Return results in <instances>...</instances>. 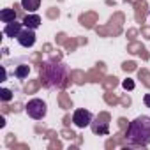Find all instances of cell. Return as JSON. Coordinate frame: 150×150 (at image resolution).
Here are the masks:
<instances>
[{"mask_svg":"<svg viewBox=\"0 0 150 150\" xmlns=\"http://www.w3.org/2000/svg\"><path fill=\"white\" fill-rule=\"evenodd\" d=\"M41 80L48 88H64L67 83V69L60 60L51 58L41 65Z\"/></svg>","mask_w":150,"mask_h":150,"instance_id":"cell-1","label":"cell"},{"mask_svg":"<svg viewBox=\"0 0 150 150\" xmlns=\"http://www.w3.org/2000/svg\"><path fill=\"white\" fill-rule=\"evenodd\" d=\"M127 145L131 146H148L150 145V117L139 115L127 125L125 132Z\"/></svg>","mask_w":150,"mask_h":150,"instance_id":"cell-2","label":"cell"},{"mask_svg":"<svg viewBox=\"0 0 150 150\" xmlns=\"http://www.w3.org/2000/svg\"><path fill=\"white\" fill-rule=\"evenodd\" d=\"M25 111H27V115L30 118L42 120L46 117V113H48V106H46V103L42 99H30L27 103V106H25Z\"/></svg>","mask_w":150,"mask_h":150,"instance_id":"cell-3","label":"cell"},{"mask_svg":"<svg viewBox=\"0 0 150 150\" xmlns=\"http://www.w3.org/2000/svg\"><path fill=\"white\" fill-rule=\"evenodd\" d=\"M92 120H94V117H92V113L88 110L80 108V110H76L72 113V124L76 127H80V129H85L87 125H90Z\"/></svg>","mask_w":150,"mask_h":150,"instance_id":"cell-4","label":"cell"},{"mask_svg":"<svg viewBox=\"0 0 150 150\" xmlns=\"http://www.w3.org/2000/svg\"><path fill=\"white\" fill-rule=\"evenodd\" d=\"M16 39H18V42H20L23 48H32V46L35 44V32H34L32 28H23L21 34H20Z\"/></svg>","mask_w":150,"mask_h":150,"instance_id":"cell-5","label":"cell"},{"mask_svg":"<svg viewBox=\"0 0 150 150\" xmlns=\"http://www.w3.org/2000/svg\"><path fill=\"white\" fill-rule=\"evenodd\" d=\"M23 23H18L16 20L14 21H11V23H6V27H4V35H7V37H11V39H14V37H18L20 34H21V30H23Z\"/></svg>","mask_w":150,"mask_h":150,"instance_id":"cell-6","label":"cell"},{"mask_svg":"<svg viewBox=\"0 0 150 150\" xmlns=\"http://www.w3.org/2000/svg\"><path fill=\"white\" fill-rule=\"evenodd\" d=\"M21 23L25 25V28H32V30H35V28L41 27V16L35 14V13H28V14L23 18Z\"/></svg>","mask_w":150,"mask_h":150,"instance_id":"cell-7","label":"cell"},{"mask_svg":"<svg viewBox=\"0 0 150 150\" xmlns=\"http://www.w3.org/2000/svg\"><path fill=\"white\" fill-rule=\"evenodd\" d=\"M92 131H94V134H108L110 132V127H108V122H101L99 124V118L94 122L92 120Z\"/></svg>","mask_w":150,"mask_h":150,"instance_id":"cell-8","label":"cell"},{"mask_svg":"<svg viewBox=\"0 0 150 150\" xmlns=\"http://www.w3.org/2000/svg\"><path fill=\"white\" fill-rule=\"evenodd\" d=\"M41 6V0H21V7L28 13H35Z\"/></svg>","mask_w":150,"mask_h":150,"instance_id":"cell-9","label":"cell"},{"mask_svg":"<svg viewBox=\"0 0 150 150\" xmlns=\"http://www.w3.org/2000/svg\"><path fill=\"white\" fill-rule=\"evenodd\" d=\"M0 20L4 23H11L16 20V11L14 9H2L0 11Z\"/></svg>","mask_w":150,"mask_h":150,"instance_id":"cell-10","label":"cell"},{"mask_svg":"<svg viewBox=\"0 0 150 150\" xmlns=\"http://www.w3.org/2000/svg\"><path fill=\"white\" fill-rule=\"evenodd\" d=\"M28 74H30V65H18V67L14 69V76H16L18 80H25Z\"/></svg>","mask_w":150,"mask_h":150,"instance_id":"cell-11","label":"cell"},{"mask_svg":"<svg viewBox=\"0 0 150 150\" xmlns=\"http://www.w3.org/2000/svg\"><path fill=\"white\" fill-rule=\"evenodd\" d=\"M0 99H2L4 103H9L13 99V92L9 88H2V90H0Z\"/></svg>","mask_w":150,"mask_h":150,"instance_id":"cell-12","label":"cell"},{"mask_svg":"<svg viewBox=\"0 0 150 150\" xmlns=\"http://www.w3.org/2000/svg\"><path fill=\"white\" fill-rule=\"evenodd\" d=\"M122 87H124L125 90H132V88H134V81L127 78V80H124V81H122Z\"/></svg>","mask_w":150,"mask_h":150,"instance_id":"cell-13","label":"cell"},{"mask_svg":"<svg viewBox=\"0 0 150 150\" xmlns=\"http://www.w3.org/2000/svg\"><path fill=\"white\" fill-rule=\"evenodd\" d=\"M143 103H145L146 108H150V94H145L143 96Z\"/></svg>","mask_w":150,"mask_h":150,"instance_id":"cell-14","label":"cell"}]
</instances>
